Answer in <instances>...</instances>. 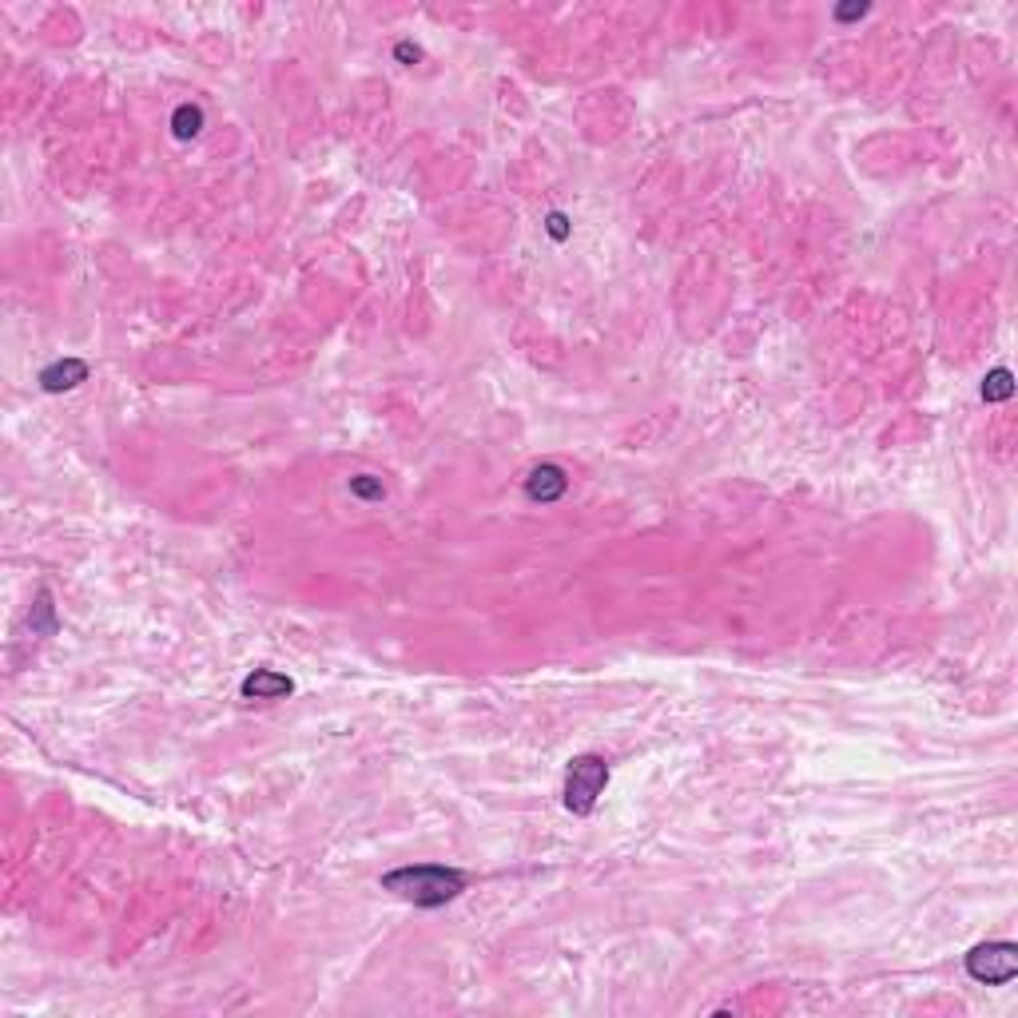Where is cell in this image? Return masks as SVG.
I'll return each instance as SVG.
<instances>
[{"mask_svg": "<svg viewBox=\"0 0 1018 1018\" xmlns=\"http://www.w3.org/2000/svg\"><path fill=\"white\" fill-rule=\"evenodd\" d=\"M466 876L454 867L438 864H418V867H398L383 876V891H394L398 899L414 903V908H442L454 895H462Z\"/></svg>", "mask_w": 1018, "mask_h": 1018, "instance_id": "6da1fadb", "label": "cell"}, {"mask_svg": "<svg viewBox=\"0 0 1018 1018\" xmlns=\"http://www.w3.org/2000/svg\"><path fill=\"white\" fill-rule=\"evenodd\" d=\"M609 784V768L601 756H573L569 760V776H565V808L573 815H589L597 808L601 792Z\"/></svg>", "mask_w": 1018, "mask_h": 1018, "instance_id": "7a4b0ae2", "label": "cell"}, {"mask_svg": "<svg viewBox=\"0 0 1018 1018\" xmlns=\"http://www.w3.org/2000/svg\"><path fill=\"white\" fill-rule=\"evenodd\" d=\"M967 975L987 987H1002L1018 975V947L1014 943H982L967 955Z\"/></svg>", "mask_w": 1018, "mask_h": 1018, "instance_id": "3957f363", "label": "cell"}, {"mask_svg": "<svg viewBox=\"0 0 1018 1018\" xmlns=\"http://www.w3.org/2000/svg\"><path fill=\"white\" fill-rule=\"evenodd\" d=\"M290 680L283 673H271V668H255V673L243 680V697L247 700H278V697H290Z\"/></svg>", "mask_w": 1018, "mask_h": 1018, "instance_id": "277c9868", "label": "cell"}, {"mask_svg": "<svg viewBox=\"0 0 1018 1018\" xmlns=\"http://www.w3.org/2000/svg\"><path fill=\"white\" fill-rule=\"evenodd\" d=\"M525 494L533 501H557L565 494V474L557 466H537L530 478H525Z\"/></svg>", "mask_w": 1018, "mask_h": 1018, "instance_id": "5b68a950", "label": "cell"}, {"mask_svg": "<svg viewBox=\"0 0 1018 1018\" xmlns=\"http://www.w3.org/2000/svg\"><path fill=\"white\" fill-rule=\"evenodd\" d=\"M84 378H88V366L80 362V358H64V362H56V366H48V371L40 374V386L48 390V394H60V390L80 386Z\"/></svg>", "mask_w": 1018, "mask_h": 1018, "instance_id": "8992f818", "label": "cell"}, {"mask_svg": "<svg viewBox=\"0 0 1018 1018\" xmlns=\"http://www.w3.org/2000/svg\"><path fill=\"white\" fill-rule=\"evenodd\" d=\"M1014 394V374L1006 371V366H994V371L987 374V383H982V398L987 402H1006Z\"/></svg>", "mask_w": 1018, "mask_h": 1018, "instance_id": "52a82bcc", "label": "cell"}, {"mask_svg": "<svg viewBox=\"0 0 1018 1018\" xmlns=\"http://www.w3.org/2000/svg\"><path fill=\"white\" fill-rule=\"evenodd\" d=\"M172 128H175V136H179V140H192V136H199V128H204V111L192 108V104L175 108Z\"/></svg>", "mask_w": 1018, "mask_h": 1018, "instance_id": "ba28073f", "label": "cell"}, {"mask_svg": "<svg viewBox=\"0 0 1018 1018\" xmlns=\"http://www.w3.org/2000/svg\"><path fill=\"white\" fill-rule=\"evenodd\" d=\"M354 494H362V498H383V486L371 482V474H362V478H354Z\"/></svg>", "mask_w": 1018, "mask_h": 1018, "instance_id": "9c48e42d", "label": "cell"}, {"mask_svg": "<svg viewBox=\"0 0 1018 1018\" xmlns=\"http://www.w3.org/2000/svg\"><path fill=\"white\" fill-rule=\"evenodd\" d=\"M565 231H569L565 215H550V235H553V239H565Z\"/></svg>", "mask_w": 1018, "mask_h": 1018, "instance_id": "30bf717a", "label": "cell"}, {"mask_svg": "<svg viewBox=\"0 0 1018 1018\" xmlns=\"http://www.w3.org/2000/svg\"><path fill=\"white\" fill-rule=\"evenodd\" d=\"M864 13H867V5H855V8H840L835 16H840V20H855V16H864Z\"/></svg>", "mask_w": 1018, "mask_h": 1018, "instance_id": "8fae6325", "label": "cell"}, {"mask_svg": "<svg viewBox=\"0 0 1018 1018\" xmlns=\"http://www.w3.org/2000/svg\"><path fill=\"white\" fill-rule=\"evenodd\" d=\"M418 48H410V44H398V60H418Z\"/></svg>", "mask_w": 1018, "mask_h": 1018, "instance_id": "7c38bea8", "label": "cell"}]
</instances>
